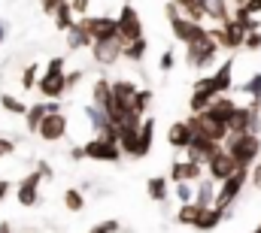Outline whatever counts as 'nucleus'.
Masks as SVG:
<instances>
[{
	"label": "nucleus",
	"mask_w": 261,
	"mask_h": 233,
	"mask_svg": "<svg viewBox=\"0 0 261 233\" xmlns=\"http://www.w3.org/2000/svg\"><path fill=\"white\" fill-rule=\"evenodd\" d=\"M225 152L243 167V170H252L261 161V136L258 133H231L225 139Z\"/></svg>",
	"instance_id": "f257e3e1"
},
{
	"label": "nucleus",
	"mask_w": 261,
	"mask_h": 233,
	"mask_svg": "<svg viewBox=\"0 0 261 233\" xmlns=\"http://www.w3.org/2000/svg\"><path fill=\"white\" fill-rule=\"evenodd\" d=\"M167 21H170V31H173V37L182 43V46H195L200 40H206L210 37V31L203 27V24H197L192 18H186V15H179V9L173 6V3H167Z\"/></svg>",
	"instance_id": "f03ea898"
},
{
	"label": "nucleus",
	"mask_w": 261,
	"mask_h": 233,
	"mask_svg": "<svg viewBox=\"0 0 261 233\" xmlns=\"http://www.w3.org/2000/svg\"><path fill=\"white\" fill-rule=\"evenodd\" d=\"M210 34H213V40L219 43V49H225V52L243 49V46H246V37H249V31H246L243 24H237L234 18H231L228 24H222V27H213Z\"/></svg>",
	"instance_id": "7ed1b4c3"
},
{
	"label": "nucleus",
	"mask_w": 261,
	"mask_h": 233,
	"mask_svg": "<svg viewBox=\"0 0 261 233\" xmlns=\"http://www.w3.org/2000/svg\"><path fill=\"white\" fill-rule=\"evenodd\" d=\"M82 152H85V158L103 161V164H119L122 155H125L119 142H110V139H103V136H91V139L82 145Z\"/></svg>",
	"instance_id": "20e7f679"
},
{
	"label": "nucleus",
	"mask_w": 261,
	"mask_h": 233,
	"mask_svg": "<svg viewBox=\"0 0 261 233\" xmlns=\"http://www.w3.org/2000/svg\"><path fill=\"white\" fill-rule=\"evenodd\" d=\"M186 121H189V127L195 130L197 136H206V139H213V142H222V145H225V139L231 136L225 124L213 121V118L206 115V112H192V115L186 118Z\"/></svg>",
	"instance_id": "39448f33"
},
{
	"label": "nucleus",
	"mask_w": 261,
	"mask_h": 233,
	"mask_svg": "<svg viewBox=\"0 0 261 233\" xmlns=\"http://www.w3.org/2000/svg\"><path fill=\"white\" fill-rule=\"evenodd\" d=\"M82 21H85V27L91 31L94 43L119 40V15H85Z\"/></svg>",
	"instance_id": "423d86ee"
},
{
	"label": "nucleus",
	"mask_w": 261,
	"mask_h": 233,
	"mask_svg": "<svg viewBox=\"0 0 261 233\" xmlns=\"http://www.w3.org/2000/svg\"><path fill=\"white\" fill-rule=\"evenodd\" d=\"M119 37L125 40V46L128 43H137V40H146L143 37V18H140V12L130 3H125L119 9Z\"/></svg>",
	"instance_id": "0eeeda50"
},
{
	"label": "nucleus",
	"mask_w": 261,
	"mask_h": 233,
	"mask_svg": "<svg viewBox=\"0 0 261 233\" xmlns=\"http://www.w3.org/2000/svg\"><path fill=\"white\" fill-rule=\"evenodd\" d=\"M216 55H219V43L213 40V34H210L206 40L195 43V46H186V64L195 67V70H203L206 64H213Z\"/></svg>",
	"instance_id": "6e6552de"
},
{
	"label": "nucleus",
	"mask_w": 261,
	"mask_h": 233,
	"mask_svg": "<svg viewBox=\"0 0 261 233\" xmlns=\"http://www.w3.org/2000/svg\"><path fill=\"white\" fill-rule=\"evenodd\" d=\"M246 182H249V170H240V173H234L228 182H222L219 185V197H216V206L222 209V212H228V206L243 194V188H246Z\"/></svg>",
	"instance_id": "1a4fd4ad"
},
{
	"label": "nucleus",
	"mask_w": 261,
	"mask_h": 233,
	"mask_svg": "<svg viewBox=\"0 0 261 233\" xmlns=\"http://www.w3.org/2000/svg\"><path fill=\"white\" fill-rule=\"evenodd\" d=\"M40 182H43V173H40V170L28 173L21 182H18V188H15V200H18L24 209H34V206L40 203Z\"/></svg>",
	"instance_id": "9d476101"
},
{
	"label": "nucleus",
	"mask_w": 261,
	"mask_h": 233,
	"mask_svg": "<svg viewBox=\"0 0 261 233\" xmlns=\"http://www.w3.org/2000/svg\"><path fill=\"white\" fill-rule=\"evenodd\" d=\"M222 149H225L222 142H213V139H206V136H195L192 145H189V152H186V161H195V164H200V167H206Z\"/></svg>",
	"instance_id": "9b49d317"
},
{
	"label": "nucleus",
	"mask_w": 261,
	"mask_h": 233,
	"mask_svg": "<svg viewBox=\"0 0 261 233\" xmlns=\"http://www.w3.org/2000/svg\"><path fill=\"white\" fill-rule=\"evenodd\" d=\"M67 127H70V118H67L64 112H49L37 133H40L43 142H61L67 136Z\"/></svg>",
	"instance_id": "f8f14e48"
},
{
	"label": "nucleus",
	"mask_w": 261,
	"mask_h": 233,
	"mask_svg": "<svg viewBox=\"0 0 261 233\" xmlns=\"http://www.w3.org/2000/svg\"><path fill=\"white\" fill-rule=\"evenodd\" d=\"M91 58H94V64H100V67H113L119 58H125V40L119 37V40L94 43L91 46Z\"/></svg>",
	"instance_id": "ddd939ff"
},
{
	"label": "nucleus",
	"mask_w": 261,
	"mask_h": 233,
	"mask_svg": "<svg viewBox=\"0 0 261 233\" xmlns=\"http://www.w3.org/2000/svg\"><path fill=\"white\" fill-rule=\"evenodd\" d=\"M240 170H243V167H240V164H237V161L225 152V149H222V152H219L210 164H206V176H210V179H216L219 185H222V182H228L231 176L240 173Z\"/></svg>",
	"instance_id": "4468645a"
},
{
	"label": "nucleus",
	"mask_w": 261,
	"mask_h": 233,
	"mask_svg": "<svg viewBox=\"0 0 261 233\" xmlns=\"http://www.w3.org/2000/svg\"><path fill=\"white\" fill-rule=\"evenodd\" d=\"M37 91H40V97H46V100H61L67 91H70V88H67V73H43Z\"/></svg>",
	"instance_id": "2eb2a0df"
},
{
	"label": "nucleus",
	"mask_w": 261,
	"mask_h": 233,
	"mask_svg": "<svg viewBox=\"0 0 261 233\" xmlns=\"http://www.w3.org/2000/svg\"><path fill=\"white\" fill-rule=\"evenodd\" d=\"M91 103H94L97 109H103L107 115L113 112V106H116V94H113V82H110L107 76L94 79V85H91Z\"/></svg>",
	"instance_id": "dca6fc26"
},
{
	"label": "nucleus",
	"mask_w": 261,
	"mask_h": 233,
	"mask_svg": "<svg viewBox=\"0 0 261 233\" xmlns=\"http://www.w3.org/2000/svg\"><path fill=\"white\" fill-rule=\"evenodd\" d=\"M203 170L206 167H200L195 161H173L170 164V182H189V185H197L200 179H203Z\"/></svg>",
	"instance_id": "f3484780"
},
{
	"label": "nucleus",
	"mask_w": 261,
	"mask_h": 233,
	"mask_svg": "<svg viewBox=\"0 0 261 233\" xmlns=\"http://www.w3.org/2000/svg\"><path fill=\"white\" fill-rule=\"evenodd\" d=\"M237 100L231 97V94H225V97H216L213 103H210V109H206V115L213 118V121H219V124H225L228 127V121H231V115L237 112Z\"/></svg>",
	"instance_id": "a211bd4d"
},
{
	"label": "nucleus",
	"mask_w": 261,
	"mask_h": 233,
	"mask_svg": "<svg viewBox=\"0 0 261 233\" xmlns=\"http://www.w3.org/2000/svg\"><path fill=\"white\" fill-rule=\"evenodd\" d=\"M234 67H237V61H222L219 70L213 73V82H216V94L219 97H225V94H231L237 88L234 85Z\"/></svg>",
	"instance_id": "6ab92c4d"
},
{
	"label": "nucleus",
	"mask_w": 261,
	"mask_h": 233,
	"mask_svg": "<svg viewBox=\"0 0 261 233\" xmlns=\"http://www.w3.org/2000/svg\"><path fill=\"white\" fill-rule=\"evenodd\" d=\"M195 136L197 133L189 127V121H173L170 130H167V142H170L173 149H179V152H189V145H192Z\"/></svg>",
	"instance_id": "aec40b11"
},
{
	"label": "nucleus",
	"mask_w": 261,
	"mask_h": 233,
	"mask_svg": "<svg viewBox=\"0 0 261 233\" xmlns=\"http://www.w3.org/2000/svg\"><path fill=\"white\" fill-rule=\"evenodd\" d=\"M94 46V37H91V31L85 27V21L79 18L73 27H70V34H67V49L70 52H79V49H91Z\"/></svg>",
	"instance_id": "412c9836"
},
{
	"label": "nucleus",
	"mask_w": 261,
	"mask_h": 233,
	"mask_svg": "<svg viewBox=\"0 0 261 233\" xmlns=\"http://www.w3.org/2000/svg\"><path fill=\"white\" fill-rule=\"evenodd\" d=\"M152 139H155V118L149 115L143 121V127H140V136H137V149H134V161H140V158H146L149 152H152Z\"/></svg>",
	"instance_id": "4be33fe9"
},
{
	"label": "nucleus",
	"mask_w": 261,
	"mask_h": 233,
	"mask_svg": "<svg viewBox=\"0 0 261 233\" xmlns=\"http://www.w3.org/2000/svg\"><path fill=\"white\" fill-rule=\"evenodd\" d=\"M216 197H219L216 179L203 176V179L195 185V203H197V206H203V209H210V206H216Z\"/></svg>",
	"instance_id": "5701e85b"
},
{
	"label": "nucleus",
	"mask_w": 261,
	"mask_h": 233,
	"mask_svg": "<svg viewBox=\"0 0 261 233\" xmlns=\"http://www.w3.org/2000/svg\"><path fill=\"white\" fill-rule=\"evenodd\" d=\"M173 6L179 9V15L192 18L197 24H203V18H210L206 15V0H173Z\"/></svg>",
	"instance_id": "b1692460"
},
{
	"label": "nucleus",
	"mask_w": 261,
	"mask_h": 233,
	"mask_svg": "<svg viewBox=\"0 0 261 233\" xmlns=\"http://www.w3.org/2000/svg\"><path fill=\"white\" fill-rule=\"evenodd\" d=\"M137 85L130 82V79H116L113 82V94H116V106H122V109H130V103H134V97H137Z\"/></svg>",
	"instance_id": "393cba45"
},
{
	"label": "nucleus",
	"mask_w": 261,
	"mask_h": 233,
	"mask_svg": "<svg viewBox=\"0 0 261 233\" xmlns=\"http://www.w3.org/2000/svg\"><path fill=\"white\" fill-rule=\"evenodd\" d=\"M237 94H243L246 100H249V106H261V73H252L243 85H237L234 88Z\"/></svg>",
	"instance_id": "a878e982"
},
{
	"label": "nucleus",
	"mask_w": 261,
	"mask_h": 233,
	"mask_svg": "<svg viewBox=\"0 0 261 233\" xmlns=\"http://www.w3.org/2000/svg\"><path fill=\"white\" fill-rule=\"evenodd\" d=\"M200 215H203V206H197V203H186V206H179V209H176L173 221H176V224H182V227H192V230H195L197 221H200Z\"/></svg>",
	"instance_id": "bb28decb"
},
{
	"label": "nucleus",
	"mask_w": 261,
	"mask_h": 233,
	"mask_svg": "<svg viewBox=\"0 0 261 233\" xmlns=\"http://www.w3.org/2000/svg\"><path fill=\"white\" fill-rule=\"evenodd\" d=\"M146 194H149L155 203H167V200H170V179L152 176V179L146 182Z\"/></svg>",
	"instance_id": "cd10ccee"
},
{
	"label": "nucleus",
	"mask_w": 261,
	"mask_h": 233,
	"mask_svg": "<svg viewBox=\"0 0 261 233\" xmlns=\"http://www.w3.org/2000/svg\"><path fill=\"white\" fill-rule=\"evenodd\" d=\"M228 215L219 209V206H210V209H203V215H200V221H197V227L195 230H200V233H213L222 221H225Z\"/></svg>",
	"instance_id": "c85d7f7f"
},
{
	"label": "nucleus",
	"mask_w": 261,
	"mask_h": 233,
	"mask_svg": "<svg viewBox=\"0 0 261 233\" xmlns=\"http://www.w3.org/2000/svg\"><path fill=\"white\" fill-rule=\"evenodd\" d=\"M82 112H85V118H88V124H91V130H94L97 136H100V133H103V130L110 127V115H107L103 109H97L94 103H88V106H85Z\"/></svg>",
	"instance_id": "c756f323"
},
{
	"label": "nucleus",
	"mask_w": 261,
	"mask_h": 233,
	"mask_svg": "<svg viewBox=\"0 0 261 233\" xmlns=\"http://www.w3.org/2000/svg\"><path fill=\"white\" fill-rule=\"evenodd\" d=\"M76 21H79V18H76L70 0H61V9H58V15H55V27H58L61 34H70V27H73Z\"/></svg>",
	"instance_id": "7c9ffc66"
},
{
	"label": "nucleus",
	"mask_w": 261,
	"mask_h": 233,
	"mask_svg": "<svg viewBox=\"0 0 261 233\" xmlns=\"http://www.w3.org/2000/svg\"><path fill=\"white\" fill-rule=\"evenodd\" d=\"M46 115H49V106H46V103H34V106L28 109V115H24L28 130H31V133H37V130H40V124L46 121Z\"/></svg>",
	"instance_id": "2f4dec72"
},
{
	"label": "nucleus",
	"mask_w": 261,
	"mask_h": 233,
	"mask_svg": "<svg viewBox=\"0 0 261 233\" xmlns=\"http://www.w3.org/2000/svg\"><path fill=\"white\" fill-rule=\"evenodd\" d=\"M149 103H152V91H149V88H140L137 97H134V103H130V112L140 115V118H146L149 115Z\"/></svg>",
	"instance_id": "473e14b6"
},
{
	"label": "nucleus",
	"mask_w": 261,
	"mask_h": 233,
	"mask_svg": "<svg viewBox=\"0 0 261 233\" xmlns=\"http://www.w3.org/2000/svg\"><path fill=\"white\" fill-rule=\"evenodd\" d=\"M61 200H64L67 212H82V209H85V194H82L79 188H67Z\"/></svg>",
	"instance_id": "72a5a7b5"
},
{
	"label": "nucleus",
	"mask_w": 261,
	"mask_h": 233,
	"mask_svg": "<svg viewBox=\"0 0 261 233\" xmlns=\"http://www.w3.org/2000/svg\"><path fill=\"white\" fill-rule=\"evenodd\" d=\"M0 106L9 112V115H28V103L24 100H18V97H12V94H0Z\"/></svg>",
	"instance_id": "f704fd0d"
},
{
	"label": "nucleus",
	"mask_w": 261,
	"mask_h": 233,
	"mask_svg": "<svg viewBox=\"0 0 261 233\" xmlns=\"http://www.w3.org/2000/svg\"><path fill=\"white\" fill-rule=\"evenodd\" d=\"M40 79H43V76H40L37 61H34V64H28V67L21 70V88H24V91H34V88L40 85Z\"/></svg>",
	"instance_id": "c9c22d12"
},
{
	"label": "nucleus",
	"mask_w": 261,
	"mask_h": 233,
	"mask_svg": "<svg viewBox=\"0 0 261 233\" xmlns=\"http://www.w3.org/2000/svg\"><path fill=\"white\" fill-rule=\"evenodd\" d=\"M173 197L179 200V206L195 203V185H189V182H173Z\"/></svg>",
	"instance_id": "e433bc0d"
},
{
	"label": "nucleus",
	"mask_w": 261,
	"mask_h": 233,
	"mask_svg": "<svg viewBox=\"0 0 261 233\" xmlns=\"http://www.w3.org/2000/svg\"><path fill=\"white\" fill-rule=\"evenodd\" d=\"M146 49H149V43L146 40H137V43H128L125 46V58L134 61V64H140V61L146 58Z\"/></svg>",
	"instance_id": "4c0bfd02"
},
{
	"label": "nucleus",
	"mask_w": 261,
	"mask_h": 233,
	"mask_svg": "<svg viewBox=\"0 0 261 233\" xmlns=\"http://www.w3.org/2000/svg\"><path fill=\"white\" fill-rule=\"evenodd\" d=\"M119 230H122V224L116 218H107V221H97L88 233H119Z\"/></svg>",
	"instance_id": "58836bf2"
},
{
	"label": "nucleus",
	"mask_w": 261,
	"mask_h": 233,
	"mask_svg": "<svg viewBox=\"0 0 261 233\" xmlns=\"http://www.w3.org/2000/svg\"><path fill=\"white\" fill-rule=\"evenodd\" d=\"M70 6H73L76 18H85V15H91V0H70Z\"/></svg>",
	"instance_id": "ea45409f"
},
{
	"label": "nucleus",
	"mask_w": 261,
	"mask_h": 233,
	"mask_svg": "<svg viewBox=\"0 0 261 233\" xmlns=\"http://www.w3.org/2000/svg\"><path fill=\"white\" fill-rule=\"evenodd\" d=\"M173 64H176V55H173V49H167V52L161 55V61H158V70H161V73H170Z\"/></svg>",
	"instance_id": "a19ab883"
},
{
	"label": "nucleus",
	"mask_w": 261,
	"mask_h": 233,
	"mask_svg": "<svg viewBox=\"0 0 261 233\" xmlns=\"http://www.w3.org/2000/svg\"><path fill=\"white\" fill-rule=\"evenodd\" d=\"M12 152H15V139L0 136V161H3V158H12Z\"/></svg>",
	"instance_id": "79ce46f5"
},
{
	"label": "nucleus",
	"mask_w": 261,
	"mask_h": 233,
	"mask_svg": "<svg viewBox=\"0 0 261 233\" xmlns=\"http://www.w3.org/2000/svg\"><path fill=\"white\" fill-rule=\"evenodd\" d=\"M243 49H249V52H261V31H252L249 37H246V46Z\"/></svg>",
	"instance_id": "37998d69"
},
{
	"label": "nucleus",
	"mask_w": 261,
	"mask_h": 233,
	"mask_svg": "<svg viewBox=\"0 0 261 233\" xmlns=\"http://www.w3.org/2000/svg\"><path fill=\"white\" fill-rule=\"evenodd\" d=\"M64 67H67V58H49V64H46V73H64Z\"/></svg>",
	"instance_id": "c03bdc74"
},
{
	"label": "nucleus",
	"mask_w": 261,
	"mask_h": 233,
	"mask_svg": "<svg viewBox=\"0 0 261 233\" xmlns=\"http://www.w3.org/2000/svg\"><path fill=\"white\" fill-rule=\"evenodd\" d=\"M40 6H43V12H46V15H52V18H55V15H58V9H61V0H40Z\"/></svg>",
	"instance_id": "a18cd8bd"
},
{
	"label": "nucleus",
	"mask_w": 261,
	"mask_h": 233,
	"mask_svg": "<svg viewBox=\"0 0 261 233\" xmlns=\"http://www.w3.org/2000/svg\"><path fill=\"white\" fill-rule=\"evenodd\" d=\"M249 179H252V188H255V191H261V161L252 167V170H249Z\"/></svg>",
	"instance_id": "49530a36"
},
{
	"label": "nucleus",
	"mask_w": 261,
	"mask_h": 233,
	"mask_svg": "<svg viewBox=\"0 0 261 233\" xmlns=\"http://www.w3.org/2000/svg\"><path fill=\"white\" fill-rule=\"evenodd\" d=\"M76 82H82V70H73V73H67V88H70V91L76 88Z\"/></svg>",
	"instance_id": "de8ad7c7"
},
{
	"label": "nucleus",
	"mask_w": 261,
	"mask_h": 233,
	"mask_svg": "<svg viewBox=\"0 0 261 233\" xmlns=\"http://www.w3.org/2000/svg\"><path fill=\"white\" fill-rule=\"evenodd\" d=\"M246 9H249V12L261 21V0H246Z\"/></svg>",
	"instance_id": "09e8293b"
},
{
	"label": "nucleus",
	"mask_w": 261,
	"mask_h": 233,
	"mask_svg": "<svg viewBox=\"0 0 261 233\" xmlns=\"http://www.w3.org/2000/svg\"><path fill=\"white\" fill-rule=\"evenodd\" d=\"M70 158H73V161H82V158H85L82 145H73V149H70Z\"/></svg>",
	"instance_id": "8fccbe9b"
},
{
	"label": "nucleus",
	"mask_w": 261,
	"mask_h": 233,
	"mask_svg": "<svg viewBox=\"0 0 261 233\" xmlns=\"http://www.w3.org/2000/svg\"><path fill=\"white\" fill-rule=\"evenodd\" d=\"M0 233H15V230H12V224H9V221H0Z\"/></svg>",
	"instance_id": "3c124183"
},
{
	"label": "nucleus",
	"mask_w": 261,
	"mask_h": 233,
	"mask_svg": "<svg viewBox=\"0 0 261 233\" xmlns=\"http://www.w3.org/2000/svg\"><path fill=\"white\" fill-rule=\"evenodd\" d=\"M3 40H6V24L0 21V46H3Z\"/></svg>",
	"instance_id": "603ef678"
},
{
	"label": "nucleus",
	"mask_w": 261,
	"mask_h": 233,
	"mask_svg": "<svg viewBox=\"0 0 261 233\" xmlns=\"http://www.w3.org/2000/svg\"><path fill=\"white\" fill-rule=\"evenodd\" d=\"M231 3H234V6H246V0H231Z\"/></svg>",
	"instance_id": "864d4df0"
},
{
	"label": "nucleus",
	"mask_w": 261,
	"mask_h": 233,
	"mask_svg": "<svg viewBox=\"0 0 261 233\" xmlns=\"http://www.w3.org/2000/svg\"><path fill=\"white\" fill-rule=\"evenodd\" d=\"M252 233H261V224H258V227H255V230H252Z\"/></svg>",
	"instance_id": "5fc2aeb1"
}]
</instances>
